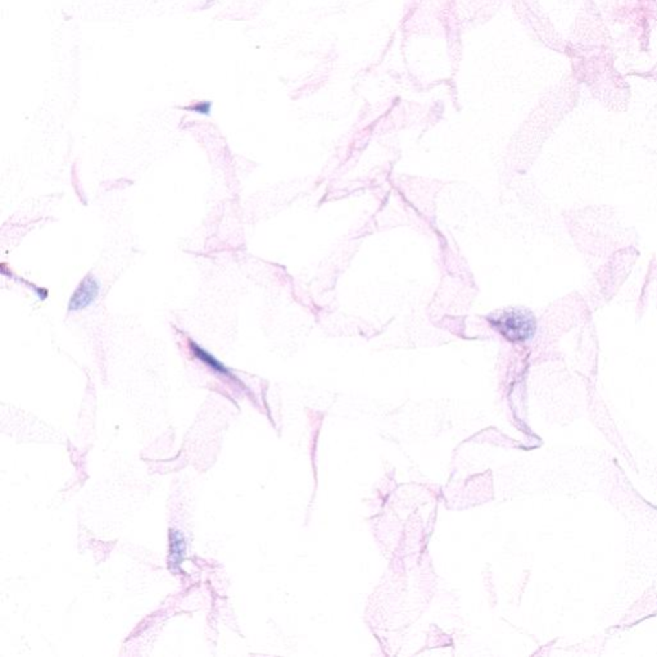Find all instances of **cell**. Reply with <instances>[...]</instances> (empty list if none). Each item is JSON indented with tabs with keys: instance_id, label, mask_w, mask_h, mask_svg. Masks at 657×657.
<instances>
[{
	"instance_id": "277c9868",
	"label": "cell",
	"mask_w": 657,
	"mask_h": 657,
	"mask_svg": "<svg viewBox=\"0 0 657 657\" xmlns=\"http://www.w3.org/2000/svg\"><path fill=\"white\" fill-rule=\"evenodd\" d=\"M182 552H184V542L182 537L179 536V533H172L171 534V558H175L174 564H179L182 558Z\"/></svg>"
},
{
	"instance_id": "7a4b0ae2",
	"label": "cell",
	"mask_w": 657,
	"mask_h": 657,
	"mask_svg": "<svg viewBox=\"0 0 657 657\" xmlns=\"http://www.w3.org/2000/svg\"><path fill=\"white\" fill-rule=\"evenodd\" d=\"M99 290L100 285L98 280L91 275L85 276L81 281L79 288L75 290V293L71 297L69 311L76 312V311L89 307L90 304L94 303L95 299L98 298Z\"/></svg>"
},
{
	"instance_id": "5b68a950",
	"label": "cell",
	"mask_w": 657,
	"mask_h": 657,
	"mask_svg": "<svg viewBox=\"0 0 657 657\" xmlns=\"http://www.w3.org/2000/svg\"><path fill=\"white\" fill-rule=\"evenodd\" d=\"M209 103H200L198 106H195L193 110L200 112L202 115H208L209 113Z\"/></svg>"
},
{
	"instance_id": "3957f363",
	"label": "cell",
	"mask_w": 657,
	"mask_h": 657,
	"mask_svg": "<svg viewBox=\"0 0 657 657\" xmlns=\"http://www.w3.org/2000/svg\"><path fill=\"white\" fill-rule=\"evenodd\" d=\"M189 347L191 353L194 355V357H197L200 361H202L204 365H207V366L213 370L215 372L221 374V375H224V377H228V378L235 379L234 378V375L231 374V371H230L225 365H222L219 359H216V357H213L209 352H207L206 349L202 348L198 343H195V342L191 340V339L189 340Z\"/></svg>"
},
{
	"instance_id": "6da1fadb",
	"label": "cell",
	"mask_w": 657,
	"mask_h": 657,
	"mask_svg": "<svg viewBox=\"0 0 657 657\" xmlns=\"http://www.w3.org/2000/svg\"><path fill=\"white\" fill-rule=\"evenodd\" d=\"M489 322L510 342H525L536 333V319L527 309H508L489 316Z\"/></svg>"
}]
</instances>
